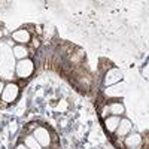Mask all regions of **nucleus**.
I'll list each match as a JSON object with an SVG mask.
<instances>
[{"instance_id": "nucleus-1", "label": "nucleus", "mask_w": 149, "mask_h": 149, "mask_svg": "<svg viewBox=\"0 0 149 149\" xmlns=\"http://www.w3.org/2000/svg\"><path fill=\"white\" fill-rule=\"evenodd\" d=\"M15 57L12 54V48L2 42L0 43V78L10 82L15 74Z\"/></svg>"}, {"instance_id": "nucleus-2", "label": "nucleus", "mask_w": 149, "mask_h": 149, "mask_svg": "<svg viewBox=\"0 0 149 149\" xmlns=\"http://www.w3.org/2000/svg\"><path fill=\"white\" fill-rule=\"evenodd\" d=\"M33 73H34V63L30 58L17 61V64H15V76L18 79H29Z\"/></svg>"}, {"instance_id": "nucleus-3", "label": "nucleus", "mask_w": 149, "mask_h": 149, "mask_svg": "<svg viewBox=\"0 0 149 149\" xmlns=\"http://www.w3.org/2000/svg\"><path fill=\"white\" fill-rule=\"evenodd\" d=\"M18 95H19V86L15 82L5 84V88H3V93H2V102L5 104H10V103L17 102Z\"/></svg>"}, {"instance_id": "nucleus-4", "label": "nucleus", "mask_w": 149, "mask_h": 149, "mask_svg": "<svg viewBox=\"0 0 149 149\" xmlns=\"http://www.w3.org/2000/svg\"><path fill=\"white\" fill-rule=\"evenodd\" d=\"M31 136H33L37 142H39V145H40L42 148H49V146H51V143H52L51 134H49L48 128H45V127H37V128L31 133Z\"/></svg>"}, {"instance_id": "nucleus-5", "label": "nucleus", "mask_w": 149, "mask_h": 149, "mask_svg": "<svg viewBox=\"0 0 149 149\" xmlns=\"http://www.w3.org/2000/svg\"><path fill=\"white\" fill-rule=\"evenodd\" d=\"M12 40L17 45H26L27 46L31 40V33L27 30V27H22V29L12 33Z\"/></svg>"}, {"instance_id": "nucleus-6", "label": "nucleus", "mask_w": 149, "mask_h": 149, "mask_svg": "<svg viewBox=\"0 0 149 149\" xmlns=\"http://www.w3.org/2000/svg\"><path fill=\"white\" fill-rule=\"evenodd\" d=\"M131 130H133V124H131V121L127 119V118H122V119L119 121V125H118V128L115 130L113 136H115V137H119V139H124L127 134L131 133Z\"/></svg>"}, {"instance_id": "nucleus-7", "label": "nucleus", "mask_w": 149, "mask_h": 149, "mask_svg": "<svg viewBox=\"0 0 149 149\" xmlns=\"http://www.w3.org/2000/svg\"><path fill=\"white\" fill-rule=\"evenodd\" d=\"M124 146L127 149H142V136L137 133L127 134L124 137Z\"/></svg>"}, {"instance_id": "nucleus-8", "label": "nucleus", "mask_w": 149, "mask_h": 149, "mask_svg": "<svg viewBox=\"0 0 149 149\" xmlns=\"http://www.w3.org/2000/svg\"><path fill=\"white\" fill-rule=\"evenodd\" d=\"M121 79H122V73H121L119 69H109L104 74V85L110 86V85L119 84Z\"/></svg>"}, {"instance_id": "nucleus-9", "label": "nucleus", "mask_w": 149, "mask_h": 149, "mask_svg": "<svg viewBox=\"0 0 149 149\" xmlns=\"http://www.w3.org/2000/svg\"><path fill=\"white\" fill-rule=\"evenodd\" d=\"M12 54H14L17 61H21V60H26L30 57V49L26 45H15L12 48Z\"/></svg>"}, {"instance_id": "nucleus-10", "label": "nucleus", "mask_w": 149, "mask_h": 149, "mask_svg": "<svg viewBox=\"0 0 149 149\" xmlns=\"http://www.w3.org/2000/svg\"><path fill=\"white\" fill-rule=\"evenodd\" d=\"M124 94V85L122 84H115V85H110L104 90V95L107 98H118Z\"/></svg>"}, {"instance_id": "nucleus-11", "label": "nucleus", "mask_w": 149, "mask_h": 149, "mask_svg": "<svg viewBox=\"0 0 149 149\" xmlns=\"http://www.w3.org/2000/svg\"><path fill=\"white\" fill-rule=\"evenodd\" d=\"M119 121H121V116H113V115H109L107 118H104V128L107 130V133L113 134L115 130L118 128L119 125Z\"/></svg>"}, {"instance_id": "nucleus-12", "label": "nucleus", "mask_w": 149, "mask_h": 149, "mask_svg": "<svg viewBox=\"0 0 149 149\" xmlns=\"http://www.w3.org/2000/svg\"><path fill=\"white\" fill-rule=\"evenodd\" d=\"M109 112H110V115H113V116H121L124 112H125V107H124V104L121 102H113V103L109 104Z\"/></svg>"}, {"instance_id": "nucleus-13", "label": "nucleus", "mask_w": 149, "mask_h": 149, "mask_svg": "<svg viewBox=\"0 0 149 149\" xmlns=\"http://www.w3.org/2000/svg\"><path fill=\"white\" fill-rule=\"evenodd\" d=\"M24 145H26L29 149H43V148L39 145V142H37L31 134H27L26 137H24Z\"/></svg>"}, {"instance_id": "nucleus-14", "label": "nucleus", "mask_w": 149, "mask_h": 149, "mask_svg": "<svg viewBox=\"0 0 149 149\" xmlns=\"http://www.w3.org/2000/svg\"><path fill=\"white\" fill-rule=\"evenodd\" d=\"M29 45H31L33 49H37L40 46V39H39V37H36V36H31V40H30Z\"/></svg>"}, {"instance_id": "nucleus-15", "label": "nucleus", "mask_w": 149, "mask_h": 149, "mask_svg": "<svg viewBox=\"0 0 149 149\" xmlns=\"http://www.w3.org/2000/svg\"><path fill=\"white\" fill-rule=\"evenodd\" d=\"M109 115H110V112H109V104H104L103 109H102V116H103V119H104V118H107Z\"/></svg>"}, {"instance_id": "nucleus-16", "label": "nucleus", "mask_w": 149, "mask_h": 149, "mask_svg": "<svg viewBox=\"0 0 149 149\" xmlns=\"http://www.w3.org/2000/svg\"><path fill=\"white\" fill-rule=\"evenodd\" d=\"M15 149H29V148H27L26 145H24V143H19V145H18V146H17Z\"/></svg>"}, {"instance_id": "nucleus-17", "label": "nucleus", "mask_w": 149, "mask_h": 149, "mask_svg": "<svg viewBox=\"0 0 149 149\" xmlns=\"http://www.w3.org/2000/svg\"><path fill=\"white\" fill-rule=\"evenodd\" d=\"M3 88H5V84L0 81V97H2V93H3Z\"/></svg>"}]
</instances>
